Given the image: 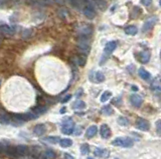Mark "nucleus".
Instances as JSON below:
<instances>
[{
  "label": "nucleus",
  "instance_id": "8",
  "mask_svg": "<svg viewBox=\"0 0 161 159\" xmlns=\"http://www.w3.org/2000/svg\"><path fill=\"white\" fill-rule=\"evenodd\" d=\"M100 134H101L103 139H108L111 136V129L107 124H102L100 128Z\"/></svg>",
  "mask_w": 161,
  "mask_h": 159
},
{
  "label": "nucleus",
  "instance_id": "45",
  "mask_svg": "<svg viewBox=\"0 0 161 159\" xmlns=\"http://www.w3.org/2000/svg\"><path fill=\"white\" fill-rule=\"evenodd\" d=\"M115 159H118V158H115Z\"/></svg>",
  "mask_w": 161,
  "mask_h": 159
},
{
  "label": "nucleus",
  "instance_id": "35",
  "mask_svg": "<svg viewBox=\"0 0 161 159\" xmlns=\"http://www.w3.org/2000/svg\"><path fill=\"white\" fill-rule=\"evenodd\" d=\"M155 128H156V133L159 136H161V119L155 122Z\"/></svg>",
  "mask_w": 161,
  "mask_h": 159
},
{
  "label": "nucleus",
  "instance_id": "16",
  "mask_svg": "<svg viewBox=\"0 0 161 159\" xmlns=\"http://www.w3.org/2000/svg\"><path fill=\"white\" fill-rule=\"evenodd\" d=\"M139 60L141 63H147L150 60V52L149 51H143L139 55Z\"/></svg>",
  "mask_w": 161,
  "mask_h": 159
},
{
  "label": "nucleus",
  "instance_id": "11",
  "mask_svg": "<svg viewBox=\"0 0 161 159\" xmlns=\"http://www.w3.org/2000/svg\"><path fill=\"white\" fill-rule=\"evenodd\" d=\"M117 48V42L116 41H109L105 46V54L110 55L111 53L114 52Z\"/></svg>",
  "mask_w": 161,
  "mask_h": 159
},
{
  "label": "nucleus",
  "instance_id": "22",
  "mask_svg": "<svg viewBox=\"0 0 161 159\" xmlns=\"http://www.w3.org/2000/svg\"><path fill=\"white\" fill-rule=\"evenodd\" d=\"M137 32H138L137 27L134 25H129L125 28V33L128 35H136Z\"/></svg>",
  "mask_w": 161,
  "mask_h": 159
},
{
  "label": "nucleus",
  "instance_id": "4",
  "mask_svg": "<svg viewBox=\"0 0 161 159\" xmlns=\"http://www.w3.org/2000/svg\"><path fill=\"white\" fill-rule=\"evenodd\" d=\"M136 127H137V129H139V130L147 132V131H149V129H150V123L148 122L146 119L139 117V118H137V120H136Z\"/></svg>",
  "mask_w": 161,
  "mask_h": 159
},
{
  "label": "nucleus",
  "instance_id": "14",
  "mask_svg": "<svg viewBox=\"0 0 161 159\" xmlns=\"http://www.w3.org/2000/svg\"><path fill=\"white\" fill-rule=\"evenodd\" d=\"M95 156L100 158H107L109 156V151L107 149H101V148H96L94 150Z\"/></svg>",
  "mask_w": 161,
  "mask_h": 159
},
{
  "label": "nucleus",
  "instance_id": "13",
  "mask_svg": "<svg viewBox=\"0 0 161 159\" xmlns=\"http://www.w3.org/2000/svg\"><path fill=\"white\" fill-rule=\"evenodd\" d=\"M97 132H98V127L97 125H91L88 129H87L86 131V137L87 138H93L94 136L97 134Z\"/></svg>",
  "mask_w": 161,
  "mask_h": 159
},
{
  "label": "nucleus",
  "instance_id": "33",
  "mask_svg": "<svg viewBox=\"0 0 161 159\" xmlns=\"http://www.w3.org/2000/svg\"><path fill=\"white\" fill-rule=\"evenodd\" d=\"M77 63L80 66H84L86 64V57L83 55H80L79 57H77Z\"/></svg>",
  "mask_w": 161,
  "mask_h": 159
},
{
  "label": "nucleus",
  "instance_id": "32",
  "mask_svg": "<svg viewBox=\"0 0 161 159\" xmlns=\"http://www.w3.org/2000/svg\"><path fill=\"white\" fill-rule=\"evenodd\" d=\"M31 34H32V31L30 29H24L22 33H21V36H22V38H24V39H27L31 36Z\"/></svg>",
  "mask_w": 161,
  "mask_h": 159
},
{
  "label": "nucleus",
  "instance_id": "24",
  "mask_svg": "<svg viewBox=\"0 0 161 159\" xmlns=\"http://www.w3.org/2000/svg\"><path fill=\"white\" fill-rule=\"evenodd\" d=\"M56 157V154L54 150H46V151L43 153V158L45 159H54Z\"/></svg>",
  "mask_w": 161,
  "mask_h": 159
},
{
  "label": "nucleus",
  "instance_id": "34",
  "mask_svg": "<svg viewBox=\"0 0 161 159\" xmlns=\"http://www.w3.org/2000/svg\"><path fill=\"white\" fill-rule=\"evenodd\" d=\"M9 146H10V145L8 144L7 141L2 140V141H1V152H2V153H5V151L8 149V147H9Z\"/></svg>",
  "mask_w": 161,
  "mask_h": 159
},
{
  "label": "nucleus",
  "instance_id": "31",
  "mask_svg": "<svg viewBox=\"0 0 161 159\" xmlns=\"http://www.w3.org/2000/svg\"><path fill=\"white\" fill-rule=\"evenodd\" d=\"M68 1L75 8H81L82 6V0H68Z\"/></svg>",
  "mask_w": 161,
  "mask_h": 159
},
{
  "label": "nucleus",
  "instance_id": "26",
  "mask_svg": "<svg viewBox=\"0 0 161 159\" xmlns=\"http://www.w3.org/2000/svg\"><path fill=\"white\" fill-rule=\"evenodd\" d=\"M105 80V75H104L101 71H98L95 73V81L98 83H101Z\"/></svg>",
  "mask_w": 161,
  "mask_h": 159
},
{
  "label": "nucleus",
  "instance_id": "18",
  "mask_svg": "<svg viewBox=\"0 0 161 159\" xmlns=\"http://www.w3.org/2000/svg\"><path fill=\"white\" fill-rule=\"evenodd\" d=\"M32 111L36 114V115H41V114L45 113L47 111V107L46 106H42V105H40V106H36V107H34L32 109Z\"/></svg>",
  "mask_w": 161,
  "mask_h": 159
},
{
  "label": "nucleus",
  "instance_id": "23",
  "mask_svg": "<svg viewBox=\"0 0 161 159\" xmlns=\"http://www.w3.org/2000/svg\"><path fill=\"white\" fill-rule=\"evenodd\" d=\"M59 144L63 148H69L73 145V141L69 138H64V139H60Z\"/></svg>",
  "mask_w": 161,
  "mask_h": 159
},
{
  "label": "nucleus",
  "instance_id": "37",
  "mask_svg": "<svg viewBox=\"0 0 161 159\" xmlns=\"http://www.w3.org/2000/svg\"><path fill=\"white\" fill-rule=\"evenodd\" d=\"M72 98V95H67L66 97H64V98L62 100V102L63 103H66V102H68V101L69 100V99H71Z\"/></svg>",
  "mask_w": 161,
  "mask_h": 159
},
{
  "label": "nucleus",
  "instance_id": "12",
  "mask_svg": "<svg viewBox=\"0 0 161 159\" xmlns=\"http://www.w3.org/2000/svg\"><path fill=\"white\" fill-rule=\"evenodd\" d=\"M45 131H46V127L45 124H37L33 128V133L36 136H42L45 133Z\"/></svg>",
  "mask_w": 161,
  "mask_h": 159
},
{
  "label": "nucleus",
  "instance_id": "39",
  "mask_svg": "<svg viewBox=\"0 0 161 159\" xmlns=\"http://www.w3.org/2000/svg\"><path fill=\"white\" fill-rule=\"evenodd\" d=\"M43 1H45L46 4H51V3H54L55 0H43Z\"/></svg>",
  "mask_w": 161,
  "mask_h": 159
},
{
  "label": "nucleus",
  "instance_id": "1",
  "mask_svg": "<svg viewBox=\"0 0 161 159\" xmlns=\"http://www.w3.org/2000/svg\"><path fill=\"white\" fill-rule=\"evenodd\" d=\"M78 48L83 54H88L91 49V36L79 35L78 39Z\"/></svg>",
  "mask_w": 161,
  "mask_h": 159
},
{
  "label": "nucleus",
  "instance_id": "5",
  "mask_svg": "<svg viewBox=\"0 0 161 159\" xmlns=\"http://www.w3.org/2000/svg\"><path fill=\"white\" fill-rule=\"evenodd\" d=\"M156 22H157V17L156 16H152L150 18H148L143 24V32H148L150 29H152V27L156 24Z\"/></svg>",
  "mask_w": 161,
  "mask_h": 159
},
{
  "label": "nucleus",
  "instance_id": "15",
  "mask_svg": "<svg viewBox=\"0 0 161 159\" xmlns=\"http://www.w3.org/2000/svg\"><path fill=\"white\" fill-rule=\"evenodd\" d=\"M11 117L9 116V114H7L4 110H1V117H0V120H1V124H9L11 123Z\"/></svg>",
  "mask_w": 161,
  "mask_h": 159
},
{
  "label": "nucleus",
  "instance_id": "27",
  "mask_svg": "<svg viewBox=\"0 0 161 159\" xmlns=\"http://www.w3.org/2000/svg\"><path fill=\"white\" fill-rule=\"evenodd\" d=\"M81 153L82 155H88L90 153V146L87 143H83L81 145Z\"/></svg>",
  "mask_w": 161,
  "mask_h": 159
},
{
  "label": "nucleus",
  "instance_id": "17",
  "mask_svg": "<svg viewBox=\"0 0 161 159\" xmlns=\"http://www.w3.org/2000/svg\"><path fill=\"white\" fill-rule=\"evenodd\" d=\"M16 151H17V153H18L19 156H24L25 154L28 152V147L26 146V145H23V144L17 145Z\"/></svg>",
  "mask_w": 161,
  "mask_h": 159
},
{
  "label": "nucleus",
  "instance_id": "3",
  "mask_svg": "<svg viewBox=\"0 0 161 159\" xmlns=\"http://www.w3.org/2000/svg\"><path fill=\"white\" fill-rule=\"evenodd\" d=\"M75 122L73 121L72 118H67L64 119V121L63 122V126H62V133L69 135L72 134L73 130H75Z\"/></svg>",
  "mask_w": 161,
  "mask_h": 159
},
{
  "label": "nucleus",
  "instance_id": "42",
  "mask_svg": "<svg viewBox=\"0 0 161 159\" xmlns=\"http://www.w3.org/2000/svg\"><path fill=\"white\" fill-rule=\"evenodd\" d=\"M132 89H133V90H136V91H137V90H138V88H137V87H135V86H133V87H132Z\"/></svg>",
  "mask_w": 161,
  "mask_h": 159
},
{
  "label": "nucleus",
  "instance_id": "10",
  "mask_svg": "<svg viewBox=\"0 0 161 159\" xmlns=\"http://www.w3.org/2000/svg\"><path fill=\"white\" fill-rule=\"evenodd\" d=\"M15 30L13 27L7 25V24H2L1 25V33L3 35H6V36H12L14 34Z\"/></svg>",
  "mask_w": 161,
  "mask_h": 159
},
{
  "label": "nucleus",
  "instance_id": "19",
  "mask_svg": "<svg viewBox=\"0 0 161 159\" xmlns=\"http://www.w3.org/2000/svg\"><path fill=\"white\" fill-rule=\"evenodd\" d=\"M139 76H140L142 79H144V80H149V79L151 78V74L147 71V70H145L144 68H140L139 69Z\"/></svg>",
  "mask_w": 161,
  "mask_h": 159
},
{
  "label": "nucleus",
  "instance_id": "28",
  "mask_svg": "<svg viewBox=\"0 0 161 159\" xmlns=\"http://www.w3.org/2000/svg\"><path fill=\"white\" fill-rule=\"evenodd\" d=\"M117 122H118V124L121 126H128L129 123H130L128 119L124 116H120L118 119H117Z\"/></svg>",
  "mask_w": 161,
  "mask_h": 159
},
{
  "label": "nucleus",
  "instance_id": "20",
  "mask_svg": "<svg viewBox=\"0 0 161 159\" xmlns=\"http://www.w3.org/2000/svg\"><path fill=\"white\" fill-rule=\"evenodd\" d=\"M72 107L73 109H76V110H82V109L86 108V103L84 102V101H82V100H77V101H75V102L73 103Z\"/></svg>",
  "mask_w": 161,
  "mask_h": 159
},
{
  "label": "nucleus",
  "instance_id": "25",
  "mask_svg": "<svg viewBox=\"0 0 161 159\" xmlns=\"http://www.w3.org/2000/svg\"><path fill=\"white\" fill-rule=\"evenodd\" d=\"M113 108H112V106L110 105H106L105 107H103L102 108V113L104 114V115H107V116H110L113 114Z\"/></svg>",
  "mask_w": 161,
  "mask_h": 159
},
{
  "label": "nucleus",
  "instance_id": "21",
  "mask_svg": "<svg viewBox=\"0 0 161 159\" xmlns=\"http://www.w3.org/2000/svg\"><path fill=\"white\" fill-rule=\"evenodd\" d=\"M43 141H45V142L50 144H58L60 141V139L59 136H47V137L43 139Z\"/></svg>",
  "mask_w": 161,
  "mask_h": 159
},
{
  "label": "nucleus",
  "instance_id": "44",
  "mask_svg": "<svg viewBox=\"0 0 161 159\" xmlns=\"http://www.w3.org/2000/svg\"><path fill=\"white\" fill-rule=\"evenodd\" d=\"M159 5L161 6V0H159Z\"/></svg>",
  "mask_w": 161,
  "mask_h": 159
},
{
  "label": "nucleus",
  "instance_id": "6",
  "mask_svg": "<svg viewBox=\"0 0 161 159\" xmlns=\"http://www.w3.org/2000/svg\"><path fill=\"white\" fill-rule=\"evenodd\" d=\"M130 102H131V104L134 106V107L139 108V107H141V105L143 103V99L140 95L134 93L130 96Z\"/></svg>",
  "mask_w": 161,
  "mask_h": 159
},
{
  "label": "nucleus",
  "instance_id": "38",
  "mask_svg": "<svg viewBox=\"0 0 161 159\" xmlns=\"http://www.w3.org/2000/svg\"><path fill=\"white\" fill-rule=\"evenodd\" d=\"M64 157H66V159H75L73 156H71V155H69V154H68V153L64 154Z\"/></svg>",
  "mask_w": 161,
  "mask_h": 159
},
{
  "label": "nucleus",
  "instance_id": "43",
  "mask_svg": "<svg viewBox=\"0 0 161 159\" xmlns=\"http://www.w3.org/2000/svg\"><path fill=\"white\" fill-rule=\"evenodd\" d=\"M87 159H94V158H93V157H88Z\"/></svg>",
  "mask_w": 161,
  "mask_h": 159
},
{
  "label": "nucleus",
  "instance_id": "40",
  "mask_svg": "<svg viewBox=\"0 0 161 159\" xmlns=\"http://www.w3.org/2000/svg\"><path fill=\"white\" fill-rule=\"evenodd\" d=\"M64 1H66V0H55V2H56V3L62 4V5H63V4L64 3Z\"/></svg>",
  "mask_w": 161,
  "mask_h": 159
},
{
  "label": "nucleus",
  "instance_id": "29",
  "mask_svg": "<svg viewBox=\"0 0 161 159\" xmlns=\"http://www.w3.org/2000/svg\"><path fill=\"white\" fill-rule=\"evenodd\" d=\"M93 1L97 4L98 7L100 8V9H106V7H107V2L105 1V0H93Z\"/></svg>",
  "mask_w": 161,
  "mask_h": 159
},
{
  "label": "nucleus",
  "instance_id": "9",
  "mask_svg": "<svg viewBox=\"0 0 161 159\" xmlns=\"http://www.w3.org/2000/svg\"><path fill=\"white\" fill-rule=\"evenodd\" d=\"M93 33V28L90 25H83L79 28V34L84 36H91Z\"/></svg>",
  "mask_w": 161,
  "mask_h": 159
},
{
  "label": "nucleus",
  "instance_id": "2",
  "mask_svg": "<svg viewBox=\"0 0 161 159\" xmlns=\"http://www.w3.org/2000/svg\"><path fill=\"white\" fill-rule=\"evenodd\" d=\"M112 145L116 147L130 148L134 145V141L130 137H118L112 141Z\"/></svg>",
  "mask_w": 161,
  "mask_h": 159
},
{
  "label": "nucleus",
  "instance_id": "7",
  "mask_svg": "<svg viewBox=\"0 0 161 159\" xmlns=\"http://www.w3.org/2000/svg\"><path fill=\"white\" fill-rule=\"evenodd\" d=\"M83 13L88 19H94L96 16V11L91 5H87L83 8Z\"/></svg>",
  "mask_w": 161,
  "mask_h": 159
},
{
  "label": "nucleus",
  "instance_id": "41",
  "mask_svg": "<svg viewBox=\"0 0 161 159\" xmlns=\"http://www.w3.org/2000/svg\"><path fill=\"white\" fill-rule=\"evenodd\" d=\"M66 112V108H63L62 110H60V113H64Z\"/></svg>",
  "mask_w": 161,
  "mask_h": 159
},
{
  "label": "nucleus",
  "instance_id": "36",
  "mask_svg": "<svg viewBox=\"0 0 161 159\" xmlns=\"http://www.w3.org/2000/svg\"><path fill=\"white\" fill-rule=\"evenodd\" d=\"M82 132H83L82 128H81V127H78V128H76L75 134H76V135H81V134H82Z\"/></svg>",
  "mask_w": 161,
  "mask_h": 159
},
{
  "label": "nucleus",
  "instance_id": "30",
  "mask_svg": "<svg viewBox=\"0 0 161 159\" xmlns=\"http://www.w3.org/2000/svg\"><path fill=\"white\" fill-rule=\"evenodd\" d=\"M111 96H112V93L110 91H105L104 93L101 95V102H107V101L111 98Z\"/></svg>",
  "mask_w": 161,
  "mask_h": 159
}]
</instances>
